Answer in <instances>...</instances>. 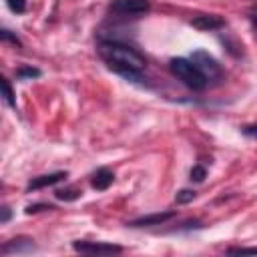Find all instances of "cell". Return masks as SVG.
Here are the masks:
<instances>
[{"label":"cell","instance_id":"6da1fadb","mask_svg":"<svg viewBox=\"0 0 257 257\" xmlns=\"http://www.w3.org/2000/svg\"><path fill=\"white\" fill-rule=\"evenodd\" d=\"M98 54L104 60V64L122 76L128 82H143V68L147 64L145 56L131 44L120 42V40H110V38H100L98 40Z\"/></svg>","mask_w":257,"mask_h":257},{"label":"cell","instance_id":"7a4b0ae2","mask_svg":"<svg viewBox=\"0 0 257 257\" xmlns=\"http://www.w3.org/2000/svg\"><path fill=\"white\" fill-rule=\"evenodd\" d=\"M169 70L173 72V76H177L191 90H203L207 86V78L191 62V58H181V56L179 58H171L169 60Z\"/></svg>","mask_w":257,"mask_h":257},{"label":"cell","instance_id":"3957f363","mask_svg":"<svg viewBox=\"0 0 257 257\" xmlns=\"http://www.w3.org/2000/svg\"><path fill=\"white\" fill-rule=\"evenodd\" d=\"M189 58H191V62L201 70V74L207 78V82H209V80H217V78H221V64H219L207 50L197 48V50L191 52Z\"/></svg>","mask_w":257,"mask_h":257},{"label":"cell","instance_id":"277c9868","mask_svg":"<svg viewBox=\"0 0 257 257\" xmlns=\"http://www.w3.org/2000/svg\"><path fill=\"white\" fill-rule=\"evenodd\" d=\"M151 10L149 0H112L108 4V12L116 16H141Z\"/></svg>","mask_w":257,"mask_h":257},{"label":"cell","instance_id":"5b68a950","mask_svg":"<svg viewBox=\"0 0 257 257\" xmlns=\"http://www.w3.org/2000/svg\"><path fill=\"white\" fill-rule=\"evenodd\" d=\"M72 249L78 251V253H86V255H116V253H122L120 245L104 243V241H74Z\"/></svg>","mask_w":257,"mask_h":257},{"label":"cell","instance_id":"8992f818","mask_svg":"<svg viewBox=\"0 0 257 257\" xmlns=\"http://www.w3.org/2000/svg\"><path fill=\"white\" fill-rule=\"evenodd\" d=\"M175 215H177V211H161V213H153V215H143L139 219L128 221L126 227H155V225H165Z\"/></svg>","mask_w":257,"mask_h":257},{"label":"cell","instance_id":"52a82bcc","mask_svg":"<svg viewBox=\"0 0 257 257\" xmlns=\"http://www.w3.org/2000/svg\"><path fill=\"white\" fill-rule=\"evenodd\" d=\"M191 26L201 30V32H213L225 26V20L217 14H199L195 18H191Z\"/></svg>","mask_w":257,"mask_h":257},{"label":"cell","instance_id":"ba28073f","mask_svg":"<svg viewBox=\"0 0 257 257\" xmlns=\"http://www.w3.org/2000/svg\"><path fill=\"white\" fill-rule=\"evenodd\" d=\"M66 177H68L66 171H56V173H48V175L34 177V179H30L26 191L30 193V191H38V189H44V187H52V185H56V183H62Z\"/></svg>","mask_w":257,"mask_h":257},{"label":"cell","instance_id":"9c48e42d","mask_svg":"<svg viewBox=\"0 0 257 257\" xmlns=\"http://www.w3.org/2000/svg\"><path fill=\"white\" fill-rule=\"evenodd\" d=\"M34 249H36V245H34V241L30 237H16V239L6 241L0 247V253L2 255H10V253H32Z\"/></svg>","mask_w":257,"mask_h":257},{"label":"cell","instance_id":"30bf717a","mask_svg":"<svg viewBox=\"0 0 257 257\" xmlns=\"http://www.w3.org/2000/svg\"><path fill=\"white\" fill-rule=\"evenodd\" d=\"M112 183H114V173H112L108 167L96 169V171L92 173V177H90V185H92V189H96V191H106Z\"/></svg>","mask_w":257,"mask_h":257},{"label":"cell","instance_id":"8fae6325","mask_svg":"<svg viewBox=\"0 0 257 257\" xmlns=\"http://www.w3.org/2000/svg\"><path fill=\"white\" fill-rule=\"evenodd\" d=\"M54 197L60 199V201H76V199L82 197V191L76 189V187H64V189H56Z\"/></svg>","mask_w":257,"mask_h":257},{"label":"cell","instance_id":"7c38bea8","mask_svg":"<svg viewBox=\"0 0 257 257\" xmlns=\"http://www.w3.org/2000/svg\"><path fill=\"white\" fill-rule=\"evenodd\" d=\"M14 74H16V78H18V80H28V78H38L42 72H40L38 68H34V66L22 64V66H18V68L14 70Z\"/></svg>","mask_w":257,"mask_h":257},{"label":"cell","instance_id":"4fadbf2b","mask_svg":"<svg viewBox=\"0 0 257 257\" xmlns=\"http://www.w3.org/2000/svg\"><path fill=\"white\" fill-rule=\"evenodd\" d=\"M0 86H2V96H4L6 104L10 108H16V96H14V90H12V86H10V82H8L6 76L0 78Z\"/></svg>","mask_w":257,"mask_h":257},{"label":"cell","instance_id":"5bb4252c","mask_svg":"<svg viewBox=\"0 0 257 257\" xmlns=\"http://www.w3.org/2000/svg\"><path fill=\"white\" fill-rule=\"evenodd\" d=\"M205 177H207V169H205L203 165H193V167H191V171H189V179H191L193 183H203Z\"/></svg>","mask_w":257,"mask_h":257},{"label":"cell","instance_id":"9a60e30c","mask_svg":"<svg viewBox=\"0 0 257 257\" xmlns=\"http://www.w3.org/2000/svg\"><path fill=\"white\" fill-rule=\"evenodd\" d=\"M195 197H197V193H195L193 189H181V191L175 195V201H177L179 205H187V203H191Z\"/></svg>","mask_w":257,"mask_h":257},{"label":"cell","instance_id":"2e32d148","mask_svg":"<svg viewBox=\"0 0 257 257\" xmlns=\"http://www.w3.org/2000/svg\"><path fill=\"white\" fill-rule=\"evenodd\" d=\"M56 207L50 205V203H32L26 207V215H32V213H40V211H54Z\"/></svg>","mask_w":257,"mask_h":257},{"label":"cell","instance_id":"e0dca14e","mask_svg":"<svg viewBox=\"0 0 257 257\" xmlns=\"http://www.w3.org/2000/svg\"><path fill=\"white\" fill-rule=\"evenodd\" d=\"M227 255H257V247H229Z\"/></svg>","mask_w":257,"mask_h":257},{"label":"cell","instance_id":"ac0fdd59","mask_svg":"<svg viewBox=\"0 0 257 257\" xmlns=\"http://www.w3.org/2000/svg\"><path fill=\"white\" fill-rule=\"evenodd\" d=\"M0 38L4 40V42H12L14 46H18V48H22V42H20V38L16 36V34H12L8 28H2L0 30Z\"/></svg>","mask_w":257,"mask_h":257},{"label":"cell","instance_id":"d6986e66","mask_svg":"<svg viewBox=\"0 0 257 257\" xmlns=\"http://www.w3.org/2000/svg\"><path fill=\"white\" fill-rule=\"evenodd\" d=\"M6 4L14 14H22L26 10V0H6Z\"/></svg>","mask_w":257,"mask_h":257},{"label":"cell","instance_id":"ffe728a7","mask_svg":"<svg viewBox=\"0 0 257 257\" xmlns=\"http://www.w3.org/2000/svg\"><path fill=\"white\" fill-rule=\"evenodd\" d=\"M241 133L249 139H257V124H245V126H241Z\"/></svg>","mask_w":257,"mask_h":257},{"label":"cell","instance_id":"44dd1931","mask_svg":"<svg viewBox=\"0 0 257 257\" xmlns=\"http://www.w3.org/2000/svg\"><path fill=\"white\" fill-rule=\"evenodd\" d=\"M0 211H2V217H0V223H8V219H10V215H12V213H10V207H6V205H4V207H2Z\"/></svg>","mask_w":257,"mask_h":257},{"label":"cell","instance_id":"7402d4cb","mask_svg":"<svg viewBox=\"0 0 257 257\" xmlns=\"http://www.w3.org/2000/svg\"><path fill=\"white\" fill-rule=\"evenodd\" d=\"M251 22H253V26H255V30H257V14H251Z\"/></svg>","mask_w":257,"mask_h":257},{"label":"cell","instance_id":"603a6c76","mask_svg":"<svg viewBox=\"0 0 257 257\" xmlns=\"http://www.w3.org/2000/svg\"><path fill=\"white\" fill-rule=\"evenodd\" d=\"M253 14H257V4H255V6H253Z\"/></svg>","mask_w":257,"mask_h":257}]
</instances>
